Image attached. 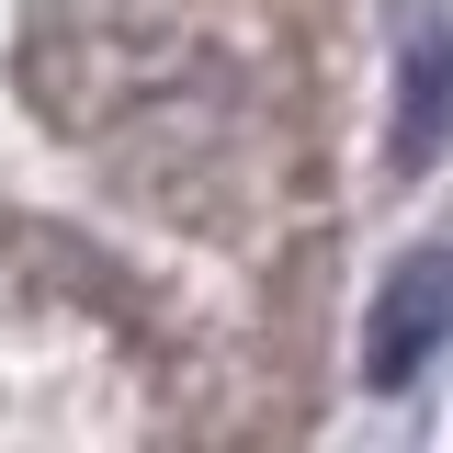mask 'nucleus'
<instances>
[{
  "label": "nucleus",
  "instance_id": "1",
  "mask_svg": "<svg viewBox=\"0 0 453 453\" xmlns=\"http://www.w3.org/2000/svg\"><path fill=\"white\" fill-rule=\"evenodd\" d=\"M453 351V250H408L374 283V318H363V386H419V363Z\"/></svg>",
  "mask_w": 453,
  "mask_h": 453
},
{
  "label": "nucleus",
  "instance_id": "2",
  "mask_svg": "<svg viewBox=\"0 0 453 453\" xmlns=\"http://www.w3.org/2000/svg\"><path fill=\"white\" fill-rule=\"evenodd\" d=\"M453 148V23L419 12L408 23V57H396V159H442Z\"/></svg>",
  "mask_w": 453,
  "mask_h": 453
}]
</instances>
